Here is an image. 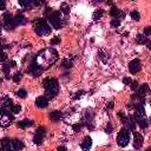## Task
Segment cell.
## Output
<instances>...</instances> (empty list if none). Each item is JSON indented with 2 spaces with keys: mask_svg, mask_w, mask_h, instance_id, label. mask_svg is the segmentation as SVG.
<instances>
[{
  "mask_svg": "<svg viewBox=\"0 0 151 151\" xmlns=\"http://www.w3.org/2000/svg\"><path fill=\"white\" fill-rule=\"evenodd\" d=\"M58 59V52L53 49H45L39 52V54L36 57V64H38L43 70L50 67L53 65Z\"/></svg>",
  "mask_w": 151,
  "mask_h": 151,
  "instance_id": "obj_1",
  "label": "cell"
},
{
  "mask_svg": "<svg viewBox=\"0 0 151 151\" xmlns=\"http://www.w3.org/2000/svg\"><path fill=\"white\" fill-rule=\"evenodd\" d=\"M43 85L45 87V95H46L47 99L50 98H54L59 91V85H58V80L54 78H46L43 82Z\"/></svg>",
  "mask_w": 151,
  "mask_h": 151,
  "instance_id": "obj_2",
  "label": "cell"
},
{
  "mask_svg": "<svg viewBox=\"0 0 151 151\" xmlns=\"http://www.w3.org/2000/svg\"><path fill=\"white\" fill-rule=\"evenodd\" d=\"M33 24H34V31L38 36H47L51 33V27L45 19H36Z\"/></svg>",
  "mask_w": 151,
  "mask_h": 151,
  "instance_id": "obj_3",
  "label": "cell"
},
{
  "mask_svg": "<svg viewBox=\"0 0 151 151\" xmlns=\"http://www.w3.org/2000/svg\"><path fill=\"white\" fill-rule=\"evenodd\" d=\"M130 142V132L124 128L122 129L119 132H118V136H117V143L120 148H125Z\"/></svg>",
  "mask_w": 151,
  "mask_h": 151,
  "instance_id": "obj_4",
  "label": "cell"
},
{
  "mask_svg": "<svg viewBox=\"0 0 151 151\" xmlns=\"http://www.w3.org/2000/svg\"><path fill=\"white\" fill-rule=\"evenodd\" d=\"M47 18H49V21L51 23V25L56 30H60L63 27V18H62L60 12H52Z\"/></svg>",
  "mask_w": 151,
  "mask_h": 151,
  "instance_id": "obj_5",
  "label": "cell"
},
{
  "mask_svg": "<svg viewBox=\"0 0 151 151\" xmlns=\"http://www.w3.org/2000/svg\"><path fill=\"white\" fill-rule=\"evenodd\" d=\"M4 26H5L6 30H8V31H12V30H14L17 26L16 23H14V17L8 12L4 14Z\"/></svg>",
  "mask_w": 151,
  "mask_h": 151,
  "instance_id": "obj_6",
  "label": "cell"
},
{
  "mask_svg": "<svg viewBox=\"0 0 151 151\" xmlns=\"http://www.w3.org/2000/svg\"><path fill=\"white\" fill-rule=\"evenodd\" d=\"M45 135H46V130H45L44 126H40L38 128V130L36 131V135H34V137H33V143L36 145H40L44 141V137H45Z\"/></svg>",
  "mask_w": 151,
  "mask_h": 151,
  "instance_id": "obj_7",
  "label": "cell"
},
{
  "mask_svg": "<svg viewBox=\"0 0 151 151\" xmlns=\"http://www.w3.org/2000/svg\"><path fill=\"white\" fill-rule=\"evenodd\" d=\"M141 62L139 59H133L129 63V71L132 73V74H136L141 71Z\"/></svg>",
  "mask_w": 151,
  "mask_h": 151,
  "instance_id": "obj_8",
  "label": "cell"
},
{
  "mask_svg": "<svg viewBox=\"0 0 151 151\" xmlns=\"http://www.w3.org/2000/svg\"><path fill=\"white\" fill-rule=\"evenodd\" d=\"M0 151H13L12 141L8 138H3L0 141Z\"/></svg>",
  "mask_w": 151,
  "mask_h": 151,
  "instance_id": "obj_9",
  "label": "cell"
},
{
  "mask_svg": "<svg viewBox=\"0 0 151 151\" xmlns=\"http://www.w3.org/2000/svg\"><path fill=\"white\" fill-rule=\"evenodd\" d=\"M143 141H144L143 136L139 132L135 131L133 132V146H135V149H141L142 145H143Z\"/></svg>",
  "mask_w": 151,
  "mask_h": 151,
  "instance_id": "obj_10",
  "label": "cell"
},
{
  "mask_svg": "<svg viewBox=\"0 0 151 151\" xmlns=\"http://www.w3.org/2000/svg\"><path fill=\"white\" fill-rule=\"evenodd\" d=\"M27 72H28V73H31L32 76H34V77H37V76L41 74V72H43V69H41V67H40L38 64H36V63H32V64H31V66L28 67Z\"/></svg>",
  "mask_w": 151,
  "mask_h": 151,
  "instance_id": "obj_11",
  "label": "cell"
},
{
  "mask_svg": "<svg viewBox=\"0 0 151 151\" xmlns=\"http://www.w3.org/2000/svg\"><path fill=\"white\" fill-rule=\"evenodd\" d=\"M149 92V85L148 84H143L139 89H138V91L137 93H136L135 97H138V98H144L146 96V93Z\"/></svg>",
  "mask_w": 151,
  "mask_h": 151,
  "instance_id": "obj_12",
  "label": "cell"
},
{
  "mask_svg": "<svg viewBox=\"0 0 151 151\" xmlns=\"http://www.w3.org/2000/svg\"><path fill=\"white\" fill-rule=\"evenodd\" d=\"M91 146H92V139H91V137H85L84 141L80 144L82 150L83 151H89L90 149H91Z\"/></svg>",
  "mask_w": 151,
  "mask_h": 151,
  "instance_id": "obj_13",
  "label": "cell"
},
{
  "mask_svg": "<svg viewBox=\"0 0 151 151\" xmlns=\"http://www.w3.org/2000/svg\"><path fill=\"white\" fill-rule=\"evenodd\" d=\"M135 122H136V120H135V118H133L132 115H130V116L126 118V120H125V125H126V130H128V131L135 130V126H136Z\"/></svg>",
  "mask_w": 151,
  "mask_h": 151,
  "instance_id": "obj_14",
  "label": "cell"
},
{
  "mask_svg": "<svg viewBox=\"0 0 151 151\" xmlns=\"http://www.w3.org/2000/svg\"><path fill=\"white\" fill-rule=\"evenodd\" d=\"M36 105L38 108L43 109V108H46L47 105H49V99L46 97H38L36 99Z\"/></svg>",
  "mask_w": 151,
  "mask_h": 151,
  "instance_id": "obj_15",
  "label": "cell"
},
{
  "mask_svg": "<svg viewBox=\"0 0 151 151\" xmlns=\"http://www.w3.org/2000/svg\"><path fill=\"white\" fill-rule=\"evenodd\" d=\"M63 117V113L60 111H52L50 113V119L52 120V122H58V120H60Z\"/></svg>",
  "mask_w": 151,
  "mask_h": 151,
  "instance_id": "obj_16",
  "label": "cell"
},
{
  "mask_svg": "<svg viewBox=\"0 0 151 151\" xmlns=\"http://www.w3.org/2000/svg\"><path fill=\"white\" fill-rule=\"evenodd\" d=\"M12 146H13V151H19L24 148V143L19 139H13L12 141Z\"/></svg>",
  "mask_w": 151,
  "mask_h": 151,
  "instance_id": "obj_17",
  "label": "cell"
},
{
  "mask_svg": "<svg viewBox=\"0 0 151 151\" xmlns=\"http://www.w3.org/2000/svg\"><path fill=\"white\" fill-rule=\"evenodd\" d=\"M14 23H16V25H24V24H26V18L21 13H18L17 16L14 17Z\"/></svg>",
  "mask_w": 151,
  "mask_h": 151,
  "instance_id": "obj_18",
  "label": "cell"
},
{
  "mask_svg": "<svg viewBox=\"0 0 151 151\" xmlns=\"http://www.w3.org/2000/svg\"><path fill=\"white\" fill-rule=\"evenodd\" d=\"M32 125H33V122L32 120H28V119L21 120V122L18 123V128H20V129H26V128H30Z\"/></svg>",
  "mask_w": 151,
  "mask_h": 151,
  "instance_id": "obj_19",
  "label": "cell"
},
{
  "mask_svg": "<svg viewBox=\"0 0 151 151\" xmlns=\"http://www.w3.org/2000/svg\"><path fill=\"white\" fill-rule=\"evenodd\" d=\"M19 5L21 7H24L25 10H30L31 7L34 6V1L33 0H26V1H19Z\"/></svg>",
  "mask_w": 151,
  "mask_h": 151,
  "instance_id": "obj_20",
  "label": "cell"
},
{
  "mask_svg": "<svg viewBox=\"0 0 151 151\" xmlns=\"http://www.w3.org/2000/svg\"><path fill=\"white\" fill-rule=\"evenodd\" d=\"M136 122L138 123V125L142 128V129H146L148 126H149V120L144 117V118H141V119H138V120H136Z\"/></svg>",
  "mask_w": 151,
  "mask_h": 151,
  "instance_id": "obj_21",
  "label": "cell"
},
{
  "mask_svg": "<svg viewBox=\"0 0 151 151\" xmlns=\"http://www.w3.org/2000/svg\"><path fill=\"white\" fill-rule=\"evenodd\" d=\"M136 40H137V43L138 44H149L150 41H149V38H146L144 34H138L137 36V38H136Z\"/></svg>",
  "mask_w": 151,
  "mask_h": 151,
  "instance_id": "obj_22",
  "label": "cell"
},
{
  "mask_svg": "<svg viewBox=\"0 0 151 151\" xmlns=\"http://www.w3.org/2000/svg\"><path fill=\"white\" fill-rule=\"evenodd\" d=\"M72 65H73V60L70 58H66L62 62V66L64 69H70V67H72Z\"/></svg>",
  "mask_w": 151,
  "mask_h": 151,
  "instance_id": "obj_23",
  "label": "cell"
},
{
  "mask_svg": "<svg viewBox=\"0 0 151 151\" xmlns=\"http://www.w3.org/2000/svg\"><path fill=\"white\" fill-rule=\"evenodd\" d=\"M130 17H131V19H133L135 21H138V20L141 19V14H139L138 11H132V12L130 13Z\"/></svg>",
  "mask_w": 151,
  "mask_h": 151,
  "instance_id": "obj_24",
  "label": "cell"
},
{
  "mask_svg": "<svg viewBox=\"0 0 151 151\" xmlns=\"http://www.w3.org/2000/svg\"><path fill=\"white\" fill-rule=\"evenodd\" d=\"M60 11H62L64 14H69L70 13V6H69V4L63 3L62 5H60Z\"/></svg>",
  "mask_w": 151,
  "mask_h": 151,
  "instance_id": "obj_25",
  "label": "cell"
},
{
  "mask_svg": "<svg viewBox=\"0 0 151 151\" xmlns=\"http://www.w3.org/2000/svg\"><path fill=\"white\" fill-rule=\"evenodd\" d=\"M104 14V11L103 10H97L95 13H93V20H99Z\"/></svg>",
  "mask_w": 151,
  "mask_h": 151,
  "instance_id": "obj_26",
  "label": "cell"
},
{
  "mask_svg": "<svg viewBox=\"0 0 151 151\" xmlns=\"http://www.w3.org/2000/svg\"><path fill=\"white\" fill-rule=\"evenodd\" d=\"M20 110H21V106H20V105H12L11 109H10V112L16 115V113H19Z\"/></svg>",
  "mask_w": 151,
  "mask_h": 151,
  "instance_id": "obj_27",
  "label": "cell"
},
{
  "mask_svg": "<svg viewBox=\"0 0 151 151\" xmlns=\"http://www.w3.org/2000/svg\"><path fill=\"white\" fill-rule=\"evenodd\" d=\"M17 96L19 97V98H26V96H27V92H26V90H24V89H20L19 91H17Z\"/></svg>",
  "mask_w": 151,
  "mask_h": 151,
  "instance_id": "obj_28",
  "label": "cell"
},
{
  "mask_svg": "<svg viewBox=\"0 0 151 151\" xmlns=\"http://www.w3.org/2000/svg\"><path fill=\"white\" fill-rule=\"evenodd\" d=\"M99 58L102 59L103 63H106L108 62V54L105 53L104 51H99Z\"/></svg>",
  "mask_w": 151,
  "mask_h": 151,
  "instance_id": "obj_29",
  "label": "cell"
},
{
  "mask_svg": "<svg viewBox=\"0 0 151 151\" xmlns=\"http://www.w3.org/2000/svg\"><path fill=\"white\" fill-rule=\"evenodd\" d=\"M110 25L113 27V28H116V27H118L119 25H120V20H118V19H116V18H113L112 20H111V23H110Z\"/></svg>",
  "mask_w": 151,
  "mask_h": 151,
  "instance_id": "obj_30",
  "label": "cell"
},
{
  "mask_svg": "<svg viewBox=\"0 0 151 151\" xmlns=\"http://www.w3.org/2000/svg\"><path fill=\"white\" fill-rule=\"evenodd\" d=\"M20 79H21V73L20 72H18V73H16V74L13 76V80L16 82V83H19Z\"/></svg>",
  "mask_w": 151,
  "mask_h": 151,
  "instance_id": "obj_31",
  "label": "cell"
},
{
  "mask_svg": "<svg viewBox=\"0 0 151 151\" xmlns=\"http://www.w3.org/2000/svg\"><path fill=\"white\" fill-rule=\"evenodd\" d=\"M118 117H119V119L120 120H123V123H125V120H126V115L124 113V112H122V111H120V112H118Z\"/></svg>",
  "mask_w": 151,
  "mask_h": 151,
  "instance_id": "obj_32",
  "label": "cell"
},
{
  "mask_svg": "<svg viewBox=\"0 0 151 151\" xmlns=\"http://www.w3.org/2000/svg\"><path fill=\"white\" fill-rule=\"evenodd\" d=\"M84 93H85V91H83V90H80V91H78L77 93H76V95L73 96V99H74V100H76V99H79V98H80V97H82Z\"/></svg>",
  "mask_w": 151,
  "mask_h": 151,
  "instance_id": "obj_33",
  "label": "cell"
},
{
  "mask_svg": "<svg viewBox=\"0 0 151 151\" xmlns=\"http://www.w3.org/2000/svg\"><path fill=\"white\" fill-rule=\"evenodd\" d=\"M60 43V37H54L51 39V45H58Z\"/></svg>",
  "mask_w": 151,
  "mask_h": 151,
  "instance_id": "obj_34",
  "label": "cell"
},
{
  "mask_svg": "<svg viewBox=\"0 0 151 151\" xmlns=\"http://www.w3.org/2000/svg\"><path fill=\"white\" fill-rule=\"evenodd\" d=\"M130 85H131V89L133 90V91H137V90H138V83L136 82V80H135V82H131Z\"/></svg>",
  "mask_w": 151,
  "mask_h": 151,
  "instance_id": "obj_35",
  "label": "cell"
},
{
  "mask_svg": "<svg viewBox=\"0 0 151 151\" xmlns=\"http://www.w3.org/2000/svg\"><path fill=\"white\" fill-rule=\"evenodd\" d=\"M6 59H7V56L3 51H0V63H4Z\"/></svg>",
  "mask_w": 151,
  "mask_h": 151,
  "instance_id": "obj_36",
  "label": "cell"
},
{
  "mask_svg": "<svg viewBox=\"0 0 151 151\" xmlns=\"http://www.w3.org/2000/svg\"><path fill=\"white\" fill-rule=\"evenodd\" d=\"M112 131H113V126H112V124L110 123V124H108L106 129H105V132H106V133H111Z\"/></svg>",
  "mask_w": 151,
  "mask_h": 151,
  "instance_id": "obj_37",
  "label": "cell"
},
{
  "mask_svg": "<svg viewBox=\"0 0 151 151\" xmlns=\"http://www.w3.org/2000/svg\"><path fill=\"white\" fill-rule=\"evenodd\" d=\"M3 71H4V73H5V74H7V76H8L10 65H8V64H4V66H3Z\"/></svg>",
  "mask_w": 151,
  "mask_h": 151,
  "instance_id": "obj_38",
  "label": "cell"
},
{
  "mask_svg": "<svg viewBox=\"0 0 151 151\" xmlns=\"http://www.w3.org/2000/svg\"><path fill=\"white\" fill-rule=\"evenodd\" d=\"M150 34H151V27L148 26V27H145V30H144V36H145V37H149Z\"/></svg>",
  "mask_w": 151,
  "mask_h": 151,
  "instance_id": "obj_39",
  "label": "cell"
},
{
  "mask_svg": "<svg viewBox=\"0 0 151 151\" xmlns=\"http://www.w3.org/2000/svg\"><path fill=\"white\" fill-rule=\"evenodd\" d=\"M80 129H82V125H80V124H76V125H73V131H74V132H79Z\"/></svg>",
  "mask_w": 151,
  "mask_h": 151,
  "instance_id": "obj_40",
  "label": "cell"
},
{
  "mask_svg": "<svg viewBox=\"0 0 151 151\" xmlns=\"http://www.w3.org/2000/svg\"><path fill=\"white\" fill-rule=\"evenodd\" d=\"M131 82H132V80H131V78H129V77H126V78H124V79H123V83H124L125 85H130V84H131Z\"/></svg>",
  "mask_w": 151,
  "mask_h": 151,
  "instance_id": "obj_41",
  "label": "cell"
},
{
  "mask_svg": "<svg viewBox=\"0 0 151 151\" xmlns=\"http://www.w3.org/2000/svg\"><path fill=\"white\" fill-rule=\"evenodd\" d=\"M113 106H115V103H113V102H110V103H108V105H106V109H108V110H111V109H113Z\"/></svg>",
  "mask_w": 151,
  "mask_h": 151,
  "instance_id": "obj_42",
  "label": "cell"
},
{
  "mask_svg": "<svg viewBox=\"0 0 151 151\" xmlns=\"http://www.w3.org/2000/svg\"><path fill=\"white\" fill-rule=\"evenodd\" d=\"M5 8H6V4H5V1L0 0V10H5Z\"/></svg>",
  "mask_w": 151,
  "mask_h": 151,
  "instance_id": "obj_43",
  "label": "cell"
},
{
  "mask_svg": "<svg viewBox=\"0 0 151 151\" xmlns=\"http://www.w3.org/2000/svg\"><path fill=\"white\" fill-rule=\"evenodd\" d=\"M57 151H66V148H65L64 145H60V146L57 149Z\"/></svg>",
  "mask_w": 151,
  "mask_h": 151,
  "instance_id": "obj_44",
  "label": "cell"
},
{
  "mask_svg": "<svg viewBox=\"0 0 151 151\" xmlns=\"http://www.w3.org/2000/svg\"><path fill=\"white\" fill-rule=\"evenodd\" d=\"M1 82H3V79H1V78H0V84H1Z\"/></svg>",
  "mask_w": 151,
  "mask_h": 151,
  "instance_id": "obj_45",
  "label": "cell"
},
{
  "mask_svg": "<svg viewBox=\"0 0 151 151\" xmlns=\"http://www.w3.org/2000/svg\"><path fill=\"white\" fill-rule=\"evenodd\" d=\"M146 151H151V149H148V150H146Z\"/></svg>",
  "mask_w": 151,
  "mask_h": 151,
  "instance_id": "obj_46",
  "label": "cell"
},
{
  "mask_svg": "<svg viewBox=\"0 0 151 151\" xmlns=\"http://www.w3.org/2000/svg\"><path fill=\"white\" fill-rule=\"evenodd\" d=\"M0 31H1V26H0Z\"/></svg>",
  "mask_w": 151,
  "mask_h": 151,
  "instance_id": "obj_47",
  "label": "cell"
}]
</instances>
